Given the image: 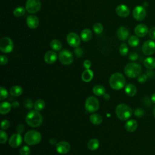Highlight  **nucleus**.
Listing matches in <instances>:
<instances>
[{
  "label": "nucleus",
  "instance_id": "20e7f679",
  "mask_svg": "<svg viewBox=\"0 0 155 155\" xmlns=\"http://www.w3.org/2000/svg\"><path fill=\"white\" fill-rule=\"evenodd\" d=\"M142 71L141 66L135 62H130L126 65L124 68V73L125 75L131 78L138 77Z\"/></svg>",
  "mask_w": 155,
  "mask_h": 155
},
{
  "label": "nucleus",
  "instance_id": "39448f33",
  "mask_svg": "<svg viewBox=\"0 0 155 155\" xmlns=\"http://www.w3.org/2000/svg\"><path fill=\"white\" fill-rule=\"evenodd\" d=\"M41 135L39 132L36 130H30L24 135V141L29 145H35L41 140Z\"/></svg>",
  "mask_w": 155,
  "mask_h": 155
},
{
  "label": "nucleus",
  "instance_id": "a18cd8bd",
  "mask_svg": "<svg viewBox=\"0 0 155 155\" xmlns=\"http://www.w3.org/2000/svg\"><path fill=\"white\" fill-rule=\"evenodd\" d=\"M0 59H1V64L2 65L6 64L7 63V62H8V58L5 55H1Z\"/></svg>",
  "mask_w": 155,
  "mask_h": 155
},
{
  "label": "nucleus",
  "instance_id": "6ab92c4d",
  "mask_svg": "<svg viewBox=\"0 0 155 155\" xmlns=\"http://www.w3.org/2000/svg\"><path fill=\"white\" fill-rule=\"evenodd\" d=\"M117 36L121 41H125L129 36V31L124 26L120 27L117 31Z\"/></svg>",
  "mask_w": 155,
  "mask_h": 155
},
{
  "label": "nucleus",
  "instance_id": "e433bc0d",
  "mask_svg": "<svg viewBox=\"0 0 155 155\" xmlns=\"http://www.w3.org/2000/svg\"><path fill=\"white\" fill-rule=\"evenodd\" d=\"M1 91V94H0V100L2 101L5 99H6L8 97V93L7 90V89L3 87H1L0 88Z\"/></svg>",
  "mask_w": 155,
  "mask_h": 155
},
{
  "label": "nucleus",
  "instance_id": "393cba45",
  "mask_svg": "<svg viewBox=\"0 0 155 155\" xmlns=\"http://www.w3.org/2000/svg\"><path fill=\"white\" fill-rule=\"evenodd\" d=\"M90 120L94 125H99L102 122V116L97 113H93L90 116Z\"/></svg>",
  "mask_w": 155,
  "mask_h": 155
},
{
  "label": "nucleus",
  "instance_id": "cd10ccee",
  "mask_svg": "<svg viewBox=\"0 0 155 155\" xmlns=\"http://www.w3.org/2000/svg\"><path fill=\"white\" fill-rule=\"evenodd\" d=\"M99 142L97 139H90L88 143L87 147L90 150L94 151L99 148Z\"/></svg>",
  "mask_w": 155,
  "mask_h": 155
},
{
  "label": "nucleus",
  "instance_id": "5fc2aeb1",
  "mask_svg": "<svg viewBox=\"0 0 155 155\" xmlns=\"http://www.w3.org/2000/svg\"><path fill=\"white\" fill-rule=\"evenodd\" d=\"M153 115H154V117H155V107H154V109H153Z\"/></svg>",
  "mask_w": 155,
  "mask_h": 155
},
{
  "label": "nucleus",
  "instance_id": "09e8293b",
  "mask_svg": "<svg viewBox=\"0 0 155 155\" xmlns=\"http://www.w3.org/2000/svg\"><path fill=\"white\" fill-rule=\"evenodd\" d=\"M16 131L18 133H22L24 131V126L22 124H19L16 127Z\"/></svg>",
  "mask_w": 155,
  "mask_h": 155
},
{
  "label": "nucleus",
  "instance_id": "0eeeda50",
  "mask_svg": "<svg viewBox=\"0 0 155 155\" xmlns=\"http://www.w3.org/2000/svg\"><path fill=\"white\" fill-rule=\"evenodd\" d=\"M13 42L8 37H3L0 40V50L5 53H10L13 49Z\"/></svg>",
  "mask_w": 155,
  "mask_h": 155
},
{
  "label": "nucleus",
  "instance_id": "4be33fe9",
  "mask_svg": "<svg viewBox=\"0 0 155 155\" xmlns=\"http://www.w3.org/2000/svg\"><path fill=\"white\" fill-rule=\"evenodd\" d=\"M125 93L129 96H134L137 93V89L135 85L132 84H128L125 88Z\"/></svg>",
  "mask_w": 155,
  "mask_h": 155
},
{
  "label": "nucleus",
  "instance_id": "5701e85b",
  "mask_svg": "<svg viewBox=\"0 0 155 155\" xmlns=\"http://www.w3.org/2000/svg\"><path fill=\"white\" fill-rule=\"evenodd\" d=\"M12 105L6 101L1 102L0 104V113L1 114H7L11 110Z\"/></svg>",
  "mask_w": 155,
  "mask_h": 155
},
{
  "label": "nucleus",
  "instance_id": "c03bdc74",
  "mask_svg": "<svg viewBox=\"0 0 155 155\" xmlns=\"http://www.w3.org/2000/svg\"><path fill=\"white\" fill-rule=\"evenodd\" d=\"M24 106L27 108H31L34 105L33 104L32 102V101L30 99H27L24 102Z\"/></svg>",
  "mask_w": 155,
  "mask_h": 155
},
{
  "label": "nucleus",
  "instance_id": "bb28decb",
  "mask_svg": "<svg viewBox=\"0 0 155 155\" xmlns=\"http://www.w3.org/2000/svg\"><path fill=\"white\" fill-rule=\"evenodd\" d=\"M23 92L22 88L18 86V85H15L13 86L10 89V93L12 96H15V97H18L19 96L22 94Z\"/></svg>",
  "mask_w": 155,
  "mask_h": 155
},
{
  "label": "nucleus",
  "instance_id": "ea45409f",
  "mask_svg": "<svg viewBox=\"0 0 155 155\" xmlns=\"http://www.w3.org/2000/svg\"><path fill=\"white\" fill-rule=\"evenodd\" d=\"M10 122L8 120H3L1 122V127L2 130H7L10 127Z\"/></svg>",
  "mask_w": 155,
  "mask_h": 155
},
{
  "label": "nucleus",
  "instance_id": "f03ea898",
  "mask_svg": "<svg viewBox=\"0 0 155 155\" xmlns=\"http://www.w3.org/2000/svg\"><path fill=\"white\" fill-rule=\"evenodd\" d=\"M43 121L42 115L38 112V111H29L26 117V123L31 127H38L40 126Z\"/></svg>",
  "mask_w": 155,
  "mask_h": 155
},
{
  "label": "nucleus",
  "instance_id": "a878e982",
  "mask_svg": "<svg viewBox=\"0 0 155 155\" xmlns=\"http://www.w3.org/2000/svg\"><path fill=\"white\" fill-rule=\"evenodd\" d=\"M143 65L148 69H154L155 68V58L148 57L143 61Z\"/></svg>",
  "mask_w": 155,
  "mask_h": 155
},
{
  "label": "nucleus",
  "instance_id": "9d476101",
  "mask_svg": "<svg viewBox=\"0 0 155 155\" xmlns=\"http://www.w3.org/2000/svg\"><path fill=\"white\" fill-rule=\"evenodd\" d=\"M142 50L145 55H152L155 53V42L153 40L145 41L142 45Z\"/></svg>",
  "mask_w": 155,
  "mask_h": 155
},
{
  "label": "nucleus",
  "instance_id": "603ef678",
  "mask_svg": "<svg viewBox=\"0 0 155 155\" xmlns=\"http://www.w3.org/2000/svg\"><path fill=\"white\" fill-rule=\"evenodd\" d=\"M104 98L105 99V100H109L110 98V96L109 95V94L108 93H105L104 94Z\"/></svg>",
  "mask_w": 155,
  "mask_h": 155
},
{
  "label": "nucleus",
  "instance_id": "ddd939ff",
  "mask_svg": "<svg viewBox=\"0 0 155 155\" xmlns=\"http://www.w3.org/2000/svg\"><path fill=\"white\" fill-rule=\"evenodd\" d=\"M22 142V136L19 133L13 134L8 140V145L12 148H17L21 145Z\"/></svg>",
  "mask_w": 155,
  "mask_h": 155
},
{
  "label": "nucleus",
  "instance_id": "4c0bfd02",
  "mask_svg": "<svg viewBox=\"0 0 155 155\" xmlns=\"http://www.w3.org/2000/svg\"><path fill=\"white\" fill-rule=\"evenodd\" d=\"M20 155H30V149L28 146H23L19 150Z\"/></svg>",
  "mask_w": 155,
  "mask_h": 155
},
{
  "label": "nucleus",
  "instance_id": "72a5a7b5",
  "mask_svg": "<svg viewBox=\"0 0 155 155\" xmlns=\"http://www.w3.org/2000/svg\"><path fill=\"white\" fill-rule=\"evenodd\" d=\"M93 31L95 33H96L97 35H99L103 31V26L101 23L97 22V23L94 24V25L93 27Z\"/></svg>",
  "mask_w": 155,
  "mask_h": 155
},
{
  "label": "nucleus",
  "instance_id": "f3484780",
  "mask_svg": "<svg viewBox=\"0 0 155 155\" xmlns=\"http://www.w3.org/2000/svg\"><path fill=\"white\" fill-rule=\"evenodd\" d=\"M26 23L29 28L34 29L39 25V19L38 17L34 15H29L27 18Z\"/></svg>",
  "mask_w": 155,
  "mask_h": 155
},
{
  "label": "nucleus",
  "instance_id": "9b49d317",
  "mask_svg": "<svg viewBox=\"0 0 155 155\" xmlns=\"http://www.w3.org/2000/svg\"><path fill=\"white\" fill-rule=\"evenodd\" d=\"M147 12L142 6H136L133 11V18L137 21H142L146 17Z\"/></svg>",
  "mask_w": 155,
  "mask_h": 155
},
{
  "label": "nucleus",
  "instance_id": "6e6552de",
  "mask_svg": "<svg viewBox=\"0 0 155 155\" xmlns=\"http://www.w3.org/2000/svg\"><path fill=\"white\" fill-rule=\"evenodd\" d=\"M59 61L65 65L71 64L73 61V56L72 53L67 50H63L59 53Z\"/></svg>",
  "mask_w": 155,
  "mask_h": 155
},
{
  "label": "nucleus",
  "instance_id": "79ce46f5",
  "mask_svg": "<svg viewBox=\"0 0 155 155\" xmlns=\"http://www.w3.org/2000/svg\"><path fill=\"white\" fill-rule=\"evenodd\" d=\"M74 52L77 57L81 58L83 55V50L81 49V48L76 47V48L74 50Z\"/></svg>",
  "mask_w": 155,
  "mask_h": 155
},
{
  "label": "nucleus",
  "instance_id": "412c9836",
  "mask_svg": "<svg viewBox=\"0 0 155 155\" xmlns=\"http://www.w3.org/2000/svg\"><path fill=\"white\" fill-rule=\"evenodd\" d=\"M82 79L85 82H88L91 81L93 78V72L90 69H85L82 74Z\"/></svg>",
  "mask_w": 155,
  "mask_h": 155
},
{
  "label": "nucleus",
  "instance_id": "f704fd0d",
  "mask_svg": "<svg viewBox=\"0 0 155 155\" xmlns=\"http://www.w3.org/2000/svg\"><path fill=\"white\" fill-rule=\"evenodd\" d=\"M128 52V48L126 44L123 43L119 47V53L122 56H126Z\"/></svg>",
  "mask_w": 155,
  "mask_h": 155
},
{
  "label": "nucleus",
  "instance_id": "7ed1b4c3",
  "mask_svg": "<svg viewBox=\"0 0 155 155\" xmlns=\"http://www.w3.org/2000/svg\"><path fill=\"white\" fill-rule=\"evenodd\" d=\"M116 114L121 120L128 119L133 114L131 108L125 104H120L116 108Z\"/></svg>",
  "mask_w": 155,
  "mask_h": 155
},
{
  "label": "nucleus",
  "instance_id": "de8ad7c7",
  "mask_svg": "<svg viewBox=\"0 0 155 155\" xmlns=\"http://www.w3.org/2000/svg\"><path fill=\"white\" fill-rule=\"evenodd\" d=\"M83 65L85 69H89L91 65V62L89 60H85L83 63Z\"/></svg>",
  "mask_w": 155,
  "mask_h": 155
},
{
  "label": "nucleus",
  "instance_id": "49530a36",
  "mask_svg": "<svg viewBox=\"0 0 155 155\" xmlns=\"http://www.w3.org/2000/svg\"><path fill=\"white\" fill-rule=\"evenodd\" d=\"M137 58H138V55L136 53L133 52L129 54V59L131 61H135L137 59Z\"/></svg>",
  "mask_w": 155,
  "mask_h": 155
},
{
  "label": "nucleus",
  "instance_id": "a211bd4d",
  "mask_svg": "<svg viewBox=\"0 0 155 155\" xmlns=\"http://www.w3.org/2000/svg\"><path fill=\"white\" fill-rule=\"evenodd\" d=\"M58 58V54L54 51H48L44 55V61L47 64H51L56 62Z\"/></svg>",
  "mask_w": 155,
  "mask_h": 155
},
{
  "label": "nucleus",
  "instance_id": "f257e3e1",
  "mask_svg": "<svg viewBox=\"0 0 155 155\" xmlns=\"http://www.w3.org/2000/svg\"><path fill=\"white\" fill-rule=\"evenodd\" d=\"M109 84L111 88L114 90H120L125 85V79L124 75L119 72L111 74L109 79Z\"/></svg>",
  "mask_w": 155,
  "mask_h": 155
},
{
  "label": "nucleus",
  "instance_id": "aec40b11",
  "mask_svg": "<svg viewBox=\"0 0 155 155\" xmlns=\"http://www.w3.org/2000/svg\"><path fill=\"white\" fill-rule=\"evenodd\" d=\"M137 127V122L134 119L128 120L125 124V128L128 132L134 131Z\"/></svg>",
  "mask_w": 155,
  "mask_h": 155
},
{
  "label": "nucleus",
  "instance_id": "4468645a",
  "mask_svg": "<svg viewBox=\"0 0 155 155\" xmlns=\"http://www.w3.org/2000/svg\"><path fill=\"white\" fill-rule=\"evenodd\" d=\"M56 150L58 153L64 154L70 150V145L66 141H61L56 145Z\"/></svg>",
  "mask_w": 155,
  "mask_h": 155
},
{
  "label": "nucleus",
  "instance_id": "423d86ee",
  "mask_svg": "<svg viewBox=\"0 0 155 155\" xmlns=\"http://www.w3.org/2000/svg\"><path fill=\"white\" fill-rule=\"evenodd\" d=\"M85 110L90 113L96 111L99 108V102L94 96H89L87 98L85 102Z\"/></svg>",
  "mask_w": 155,
  "mask_h": 155
},
{
  "label": "nucleus",
  "instance_id": "2eb2a0df",
  "mask_svg": "<svg viewBox=\"0 0 155 155\" xmlns=\"http://www.w3.org/2000/svg\"><path fill=\"white\" fill-rule=\"evenodd\" d=\"M148 32V27L143 24L137 25L134 28V33L138 37L145 36Z\"/></svg>",
  "mask_w": 155,
  "mask_h": 155
},
{
  "label": "nucleus",
  "instance_id": "a19ab883",
  "mask_svg": "<svg viewBox=\"0 0 155 155\" xmlns=\"http://www.w3.org/2000/svg\"><path fill=\"white\" fill-rule=\"evenodd\" d=\"M148 78V76L147 74H140L138 77H137V81L139 83H144L147 81Z\"/></svg>",
  "mask_w": 155,
  "mask_h": 155
},
{
  "label": "nucleus",
  "instance_id": "473e14b6",
  "mask_svg": "<svg viewBox=\"0 0 155 155\" xmlns=\"http://www.w3.org/2000/svg\"><path fill=\"white\" fill-rule=\"evenodd\" d=\"M25 13V9L22 7H18L13 10V15L16 17L22 16Z\"/></svg>",
  "mask_w": 155,
  "mask_h": 155
},
{
  "label": "nucleus",
  "instance_id": "8fccbe9b",
  "mask_svg": "<svg viewBox=\"0 0 155 155\" xmlns=\"http://www.w3.org/2000/svg\"><path fill=\"white\" fill-rule=\"evenodd\" d=\"M49 142L51 145H56L57 144V142H56V139H54V138H51L49 140Z\"/></svg>",
  "mask_w": 155,
  "mask_h": 155
},
{
  "label": "nucleus",
  "instance_id": "dca6fc26",
  "mask_svg": "<svg viewBox=\"0 0 155 155\" xmlns=\"http://www.w3.org/2000/svg\"><path fill=\"white\" fill-rule=\"evenodd\" d=\"M116 12L119 16L122 18H125L130 15V11L127 5L124 4H120L116 7Z\"/></svg>",
  "mask_w": 155,
  "mask_h": 155
},
{
  "label": "nucleus",
  "instance_id": "1a4fd4ad",
  "mask_svg": "<svg viewBox=\"0 0 155 155\" xmlns=\"http://www.w3.org/2000/svg\"><path fill=\"white\" fill-rule=\"evenodd\" d=\"M41 7L40 0H27L25 4V9L30 13L38 12Z\"/></svg>",
  "mask_w": 155,
  "mask_h": 155
},
{
  "label": "nucleus",
  "instance_id": "37998d69",
  "mask_svg": "<svg viewBox=\"0 0 155 155\" xmlns=\"http://www.w3.org/2000/svg\"><path fill=\"white\" fill-rule=\"evenodd\" d=\"M148 35L151 39L155 40V27H153L150 29L148 31Z\"/></svg>",
  "mask_w": 155,
  "mask_h": 155
},
{
  "label": "nucleus",
  "instance_id": "c9c22d12",
  "mask_svg": "<svg viewBox=\"0 0 155 155\" xmlns=\"http://www.w3.org/2000/svg\"><path fill=\"white\" fill-rule=\"evenodd\" d=\"M8 139V135L3 130H1L0 131V142L1 143L3 144L5 143Z\"/></svg>",
  "mask_w": 155,
  "mask_h": 155
},
{
  "label": "nucleus",
  "instance_id": "2f4dec72",
  "mask_svg": "<svg viewBox=\"0 0 155 155\" xmlns=\"http://www.w3.org/2000/svg\"><path fill=\"white\" fill-rule=\"evenodd\" d=\"M128 44L131 47H136L139 44V39L136 36H131L128 39Z\"/></svg>",
  "mask_w": 155,
  "mask_h": 155
},
{
  "label": "nucleus",
  "instance_id": "864d4df0",
  "mask_svg": "<svg viewBox=\"0 0 155 155\" xmlns=\"http://www.w3.org/2000/svg\"><path fill=\"white\" fill-rule=\"evenodd\" d=\"M151 101H152L154 104H155V93L152 94V96H151Z\"/></svg>",
  "mask_w": 155,
  "mask_h": 155
},
{
  "label": "nucleus",
  "instance_id": "b1692460",
  "mask_svg": "<svg viewBox=\"0 0 155 155\" xmlns=\"http://www.w3.org/2000/svg\"><path fill=\"white\" fill-rule=\"evenodd\" d=\"M81 37L84 41H88L92 38V32L89 28H85L81 31Z\"/></svg>",
  "mask_w": 155,
  "mask_h": 155
},
{
  "label": "nucleus",
  "instance_id": "f8f14e48",
  "mask_svg": "<svg viewBox=\"0 0 155 155\" xmlns=\"http://www.w3.org/2000/svg\"><path fill=\"white\" fill-rule=\"evenodd\" d=\"M67 41L72 47H78L81 43V39L79 36L76 33L73 32L69 33L67 35Z\"/></svg>",
  "mask_w": 155,
  "mask_h": 155
},
{
  "label": "nucleus",
  "instance_id": "3c124183",
  "mask_svg": "<svg viewBox=\"0 0 155 155\" xmlns=\"http://www.w3.org/2000/svg\"><path fill=\"white\" fill-rule=\"evenodd\" d=\"M12 106L13 107V108H17L19 106V104L18 103V102L17 101H15L13 102V104H12Z\"/></svg>",
  "mask_w": 155,
  "mask_h": 155
},
{
  "label": "nucleus",
  "instance_id": "c756f323",
  "mask_svg": "<svg viewBox=\"0 0 155 155\" xmlns=\"http://www.w3.org/2000/svg\"><path fill=\"white\" fill-rule=\"evenodd\" d=\"M50 47L54 51H59L62 48V44L58 39H53L50 43Z\"/></svg>",
  "mask_w": 155,
  "mask_h": 155
},
{
  "label": "nucleus",
  "instance_id": "7c9ffc66",
  "mask_svg": "<svg viewBox=\"0 0 155 155\" xmlns=\"http://www.w3.org/2000/svg\"><path fill=\"white\" fill-rule=\"evenodd\" d=\"M45 107V102L42 99H38L34 104V108L36 111H41Z\"/></svg>",
  "mask_w": 155,
  "mask_h": 155
},
{
  "label": "nucleus",
  "instance_id": "c85d7f7f",
  "mask_svg": "<svg viewBox=\"0 0 155 155\" xmlns=\"http://www.w3.org/2000/svg\"><path fill=\"white\" fill-rule=\"evenodd\" d=\"M93 92L96 96H104L105 93V88L101 85H96L93 88Z\"/></svg>",
  "mask_w": 155,
  "mask_h": 155
},
{
  "label": "nucleus",
  "instance_id": "58836bf2",
  "mask_svg": "<svg viewBox=\"0 0 155 155\" xmlns=\"http://www.w3.org/2000/svg\"><path fill=\"white\" fill-rule=\"evenodd\" d=\"M134 114L135 116H136L137 117H141L144 115V111L143 110V109H142L140 108H138L135 110Z\"/></svg>",
  "mask_w": 155,
  "mask_h": 155
}]
</instances>
